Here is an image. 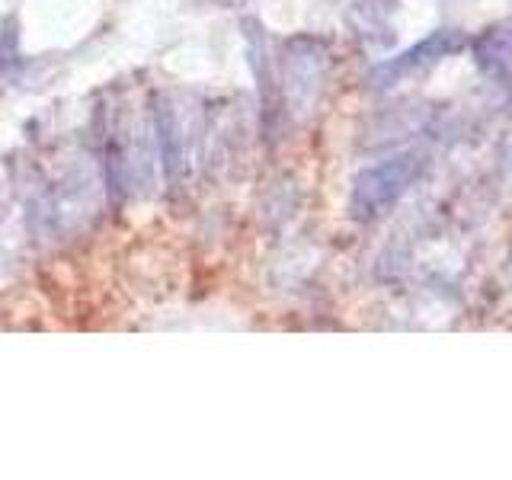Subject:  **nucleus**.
Returning a JSON list of instances; mask_svg holds the SVG:
<instances>
[{
    "label": "nucleus",
    "instance_id": "f257e3e1",
    "mask_svg": "<svg viewBox=\"0 0 512 480\" xmlns=\"http://www.w3.org/2000/svg\"><path fill=\"white\" fill-rule=\"evenodd\" d=\"M420 173H423V160L416 154H400L362 170L356 176V186H352V215L362 221L384 215L416 183Z\"/></svg>",
    "mask_w": 512,
    "mask_h": 480
},
{
    "label": "nucleus",
    "instance_id": "f03ea898",
    "mask_svg": "<svg viewBox=\"0 0 512 480\" xmlns=\"http://www.w3.org/2000/svg\"><path fill=\"white\" fill-rule=\"evenodd\" d=\"M464 48V36L455 29H439V32H432L429 39H423L420 45H413L410 52L404 55H397L391 61H384L381 68L372 74V80H378V87H388L394 84L397 77H407L413 71H420V68H429V64H436L448 55H455Z\"/></svg>",
    "mask_w": 512,
    "mask_h": 480
},
{
    "label": "nucleus",
    "instance_id": "20e7f679",
    "mask_svg": "<svg viewBox=\"0 0 512 480\" xmlns=\"http://www.w3.org/2000/svg\"><path fill=\"white\" fill-rule=\"evenodd\" d=\"M157 135H160V154H164L167 176H176L183 164V151H180V135H176L173 125V112L167 106H157Z\"/></svg>",
    "mask_w": 512,
    "mask_h": 480
},
{
    "label": "nucleus",
    "instance_id": "7ed1b4c3",
    "mask_svg": "<svg viewBox=\"0 0 512 480\" xmlns=\"http://www.w3.org/2000/svg\"><path fill=\"white\" fill-rule=\"evenodd\" d=\"M477 61L487 74L512 87V29H493L477 42Z\"/></svg>",
    "mask_w": 512,
    "mask_h": 480
}]
</instances>
